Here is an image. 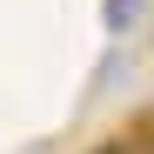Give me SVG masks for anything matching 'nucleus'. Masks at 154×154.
<instances>
[{"instance_id":"obj_1","label":"nucleus","mask_w":154,"mask_h":154,"mask_svg":"<svg viewBox=\"0 0 154 154\" xmlns=\"http://www.w3.org/2000/svg\"><path fill=\"white\" fill-rule=\"evenodd\" d=\"M134 20H141V0H100V27L107 34H127Z\"/></svg>"}]
</instances>
